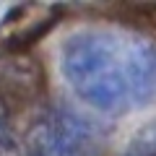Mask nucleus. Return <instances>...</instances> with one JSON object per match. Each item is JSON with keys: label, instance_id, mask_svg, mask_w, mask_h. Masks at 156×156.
Instances as JSON below:
<instances>
[{"label": "nucleus", "instance_id": "obj_2", "mask_svg": "<svg viewBox=\"0 0 156 156\" xmlns=\"http://www.w3.org/2000/svg\"><path fill=\"white\" fill-rule=\"evenodd\" d=\"M89 146V133L81 130L76 120L65 115H55L37 122L29 135L31 156H86Z\"/></svg>", "mask_w": 156, "mask_h": 156}, {"label": "nucleus", "instance_id": "obj_1", "mask_svg": "<svg viewBox=\"0 0 156 156\" xmlns=\"http://www.w3.org/2000/svg\"><path fill=\"white\" fill-rule=\"evenodd\" d=\"M60 70L78 99L104 115L156 101V44L117 29H81L60 47Z\"/></svg>", "mask_w": 156, "mask_h": 156}]
</instances>
